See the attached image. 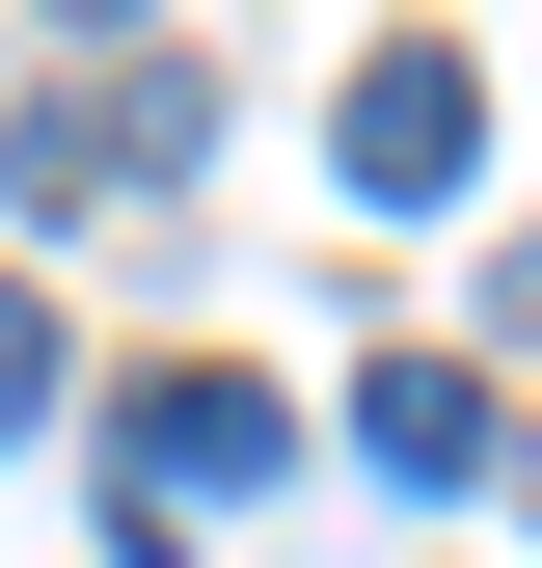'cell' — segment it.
Masks as SVG:
<instances>
[{"instance_id":"6da1fadb","label":"cell","mask_w":542,"mask_h":568,"mask_svg":"<svg viewBox=\"0 0 542 568\" xmlns=\"http://www.w3.org/2000/svg\"><path fill=\"white\" fill-rule=\"evenodd\" d=\"M190 163V82L136 54V82H28L0 109V217H109V190H163Z\"/></svg>"},{"instance_id":"7a4b0ae2","label":"cell","mask_w":542,"mask_h":568,"mask_svg":"<svg viewBox=\"0 0 542 568\" xmlns=\"http://www.w3.org/2000/svg\"><path fill=\"white\" fill-rule=\"evenodd\" d=\"M271 460H299V406H271V379H136V406H109V541L218 515V487H271Z\"/></svg>"},{"instance_id":"3957f363","label":"cell","mask_w":542,"mask_h":568,"mask_svg":"<svg viewBox=\"0 0 542 568\" xmlns=\"http://www.w3.org/2000/svg\"><path fill=\"white\" fill-rule=\"evenodd\" d=\"M325 163H353V217H434V190L489 163V82H461V54L406 28V54H353V109H325Z\"/></svg>"},{"instance_id":"277c9868","label":"cell","mask_w":542,"mask_h":568,"mask_svg":"<svg viewBox=\"0 0 542 568\" xmlns=\"http://www.w3.org/2000/svg\"><path fill=\"white\" fill-rule=\"evenodd\" d=\"M353 460L380 487H489V379H461V352H380V379H353Z\"/></svg>"},{"instance_id":"5b68a950","label":"cell","mask_w":542,"mask_h":568,"mask_svg":"<svg viewBox=\"0 0 542 568\" xmlns=\"http://www.w3.org/2000/svg\"><path fill=\"white\" fill-rule=\"evenodd\" d=\"M0 434H54V298L0 271Z\"/></svg>"},{"instance_id":"8992f818","label":"cell","mask_w":542,"mask_h":568,"mask_svg":"<svg viewBox=\"0 0 542 568\" xmlns=\"http://www.w3.org/2000/svg\"><path fill=\"white\" fill-rule=\"evenodd\" d=\"M489 325H515V352H542V217H515V271H489Z\"/></svg>"},{"instance_id":"52a82bcc","label":"cell","mask_w":542,"mask_h":568,"mask_svg":"<svg viewBox=\"0 0 542 568\" xmlns=\"http://www.w3.org/2000/svg\"><path fill=\"white\" fill-rule=\"evenodd\" d=\"M515 487H542V460H515Z\"/></svg>"}]
</instances>
